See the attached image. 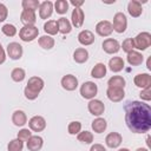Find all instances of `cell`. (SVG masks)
<instances>
[{
  "label": "cell",
  "instance_id": "1",
  "mask_svg": "<svg viewBox=\"0 0 151 151\" xmlns=\"http://www.w3.org/2000/svg\"><path fill=\"white\" fill-rule=\"evenodd\" d=\"M125 123L130 131L145 133L151 129V107L143 101H129L125 107Z\"/></svg>",
  "mask_w": 151,
  "mask_h": 151
},
{
  "label": "cell",
  "instance_id": "2",
  "mask_svg": "<svg viewBox=\"0 0 151 151\" xmlns=\"http://www.w3.org/2000/svg\"><path fill=\"white\" fill-rule=\"evenodd\" d=\"M44 85H45V83L40 77H37V76L31 77L27 81L25 90H24V94H25L26 99H28V100L37 99L39 93L44 88Z\"/></svg>",
  "mask_w": 151,
  "mask_h": 151
},
{
  "label": "cell",
  "instance_id": "3",
  "mask_svg": "<svg viewBox=\"0 0 151 151\" xmlns=\"http://www.w3.org/2000/svg\"><path fill=\"white\" fill-rule=\"evenodd\" d=\"M38 35H39V29L35 26H24L19 31V38L26 42L33 41L35 38H38Z\"/></svg>",
  "mask_w": 151,
  "mask_h": 151
},
{
  "label": "cell",
  "instance_id": "4",
  "mask_svg": "<svg viewBox=\"0 0 151 151\" xmlns=\"http://www.w3.org/2000/svg\"><path fill=\"white\" fill-rule=\"evenodd\" d=\"M133 42H134V48L139 51H144L151 45V34L149 32H140L136 35Z\"/></svg>",
  "mask_w": 151,
  "mask_h": 151
},
{
  "label": "cell",
  "instance_id": "5",
  "mask_svg": "<svg viewBox=\"0 0 151 151\" xmlns=\"http://www.w3.org/2000/svg\"><path fill=\"white\" fill-rule=\"evenodd\" d=\"M112 24V28L113 31H116L117 33H124L126 31V27H127V19H126V15L122 12H117L113 17V21L111 22Z\"/></svg>",
  "mask_w": 151,
  "mask_h": 151
},
{
  "label": "cell",
  "instance_id": "6",
  "mask_svg": "<svg viewBox=\"0 0 151 151\" xmlns=\"http://www.w3.org/2000/svg\"><path fill=\"white\" fill-rule=\"evenodd\" d=\"M98 93V86L93 81H85L80 86V94L85 99H93Z\"/></svg>",
  "mask_w": 151,
  "mask_h": 151
},
{
  "label": "cell",
  "instance_id": "7",
  "mask_svg": "<svg viewBox=\"0 0 151 151\" xmlns=\"http://www.w3.org/2000/svg\"><path fill=\"white\" fill-rule=\"evenodd\" d=\"M103 46V50L105 53L107 54H114V53H118V51L120 50V44L117 39H113V38H107L103 41L101 44Z\"/></svg>",
  "mask_w": 151,
  "mask_h": 151
},
{
  "label": "cell",
  "instance_id": "8",
  "mask_svg": "<svg viewBox=\"0 0 151 151\" xmlns=\"http://www.w3.org/2000/svg\"><path fill=\"white\" fill-rule=\"evenodd\" d=\"M87 110H88V112H90L91 114L99 117V116H101V114L104 113V111H105V105H104V103H103L101 100H99V99H91V100L88 101V104H87Z\"/></svg>",
  "mask_w": 151,
  "mask_h": 151
},
{
  "label": "cell",
  "instance_id": "9",
  "mask_svg": "<svg viewBox=\"0 0 151 151\" xmlns=\"http://www.w3.org/2000/svg\"><path fill=\"white\" fill-rule=\"evenodd\" d=\"M28 126H29V130L34 132H41L46 127V120L42 116H33L28 120Z\"/></svg>",
  "mask_w": 151,
  "mask_h": 151
},
{
  "label": "cell",
  "instance_id": "10",
  "mask_svg": "<svg viewBox=\"0 0 151 151\" xmlns=\"http://www.w3.org/2000/svg\"><path fill=\"white\" fill-rule=\"evenodd\" d=\"M22 53H24V50H22V46L19 42L13 41V42H9L7 45V54L11 59L19 60L22 57Z\"/></svg>",
  "mask_w": 151,
  "mask_h": 151
},
{
  "label": "cell",
  "instance_id": "11",
  "mask_svg": "<svg viewBox=\"0 0 151 151\" xmlns=\"http://www.w3.org/2000/svg\"><path fill=\"white\" fill-rule=\"evenodd\" d=\"M96 32L100 37H109L113 32L112 24L109 20H101L96 25Z\"/></svg>",
  "mask_w": 151,
  "mask_h": 151
},
{
  "label": "cell",
  "instance_id": "12",
  "mask_svg": "<svg viewBox=\"0 0 151 151\" xmlns=\"http://www.w3.org/2000/svg\"><path fill=\"white\" fill-rule=\"evenodd\" d=\"M60 84L64 90L66 91H74L78 87V79L73 74H66L61 78Z\"/></svg>",
  "mask_w": 151,
  "mask_h": 151
},
{
  "label": "cell",
  "instance_id": "13",
  "mask_svg": "<svg viewBox=\"0 0 151 151\" xmlns=\"http://www.w3.org/2000/svg\"><path fill=\"white\" fill-rule=\"evenodd\" d=\"M106 96H107V98L111 101L118 103V101H120V100L124 99L125 91H124V88H119V87H107Z\"/></svg>",
  "mask_w": 151,
  "mask_h": 151
},
{
  "label": "cell",
  "instance_id": "14",
  "mask_svg": "<svg viewBox=\"0 0 151 151\" xmlns=\"http://www.w3.org/2000/svg\"><path fill=\"white\" fill-rule=\"evenodd\" d=\"M84 20H85L84 11L81 8H74L71 14V25L74 26L76 28H80L84 24Z\"/></svg>",
  "mask_w": 151,
  "mask_h": 151
},
{
  "label": "cell",
  "instance_id": "15",
  "mask_svg": "<svg viewBox=\"0 0 151 151\" xmlns=\"http://www.w3.org/2000/svg\"><path fill=\"white\" fill-rule=\"evenodd\" d=\"M122 142H123V136L119 132H110L105 138V144L111 149L118 147L122 144Z\"/></svg>",
  "mask_w": 151,
  "mask_h": 151
},
{
  "label": "cell",
  "instance_id": "16",
  "mask_svg": "<svg viewBox=\"0 0 151 151\" xmlns=\"http://www.w3.org/2000/svg\"><path fill=\"white\" fill-rule=\"evenodd\" d=\"M39 17H40V19H48L51 15H52V13H53V2L52 1H48V0H46V1H42V2H40V6H39Z\"/></svg>",
  "mask_w": 151,
  "mask_h": 151
},
{
  "label": "cell",
  "instance_id": "17",
  "mask_svg": "<svg viewBox=\"0 0 151 151\" xmlns=\"http://www.w3.org/2000/svg\"><path fill=\"white\" fill-rule=\"evenodd\" d=\"M20 20L24 24V26H34V24L37 21L35 12L29 11V9H22V12L20 14Z\"/></svg>",
  "mask_w": 151,
  "mask_h": 151
},
{
  "label": "cell",
  "instance_id": "18",
  "mask_svg": "<svg viewBox=\"0 0 151 151\" xmlns=\"http://www.w3.org/2000/svg\"><path fill=\"white\" fill-rule=\"evenodd\" d=\"M133 83L137 87H140L143 90L151 86V76L149 73H139L133 78Z\"/></svg>",
  "mask_w": 151,
  "mask_h": 151
},
{
  "label": "cell",
  "instance_id": "19",
  "mask_svg": "<svg viewBox=\"0 0 151 151\" xmlns=\"http://www.w3.org/2000/svg\"><path fill=\"white\" fill-rule=\"evenodd\" d=\"M94 34L88 31V29H83L81 32H79L78 34V41L79 44H81L83 46H88V45H92L94 42Z\"/></svg>",
  "mask_w": 151,
  "mask_h": 151
},
{
  "label": "cell",
  "instance_id": "20",
  "mask_svg": "<svg viewBox=\"0 0 151 151\" xmlns=\"http://www.w3.org/2000/svg\"><path fill=\"white\" fill-rule=\"evenodd\" d=\"M44 145V139L40 136H31L29 139L27 140V150L28 151H39Z\"/></svg>",
  "mask_w": 151,
  "mask_h": 151
},
{
  "label": "cell",
  "instance_id": "21",
  "mask_svg": "<svg viewBox=\"0 0 151 151\" xmlns=\"http://www.w3.org/2000/svg\"><path fill=\"white\" fill-rule=\"evenodd\" d=\"M127 12L131 17L133 18H138L142 15L143 13V7H142V4L137 0H131L129 4H127Z\"/></svg>",
  "mask_w": 151,
  "mask_h": 151
},
{
  "label": "cell",
  "instance_id": "22",
  "mask_svg": "<svg viewBox=\"0 0 151 151\" xmlns=\"http://www.w3.org/2000/svg\"><path fill=\"white\" fill-rule=\"evenodd\" d=\"M12 123L15 126H24L27 123V116L22 110H15L12 114Z\"/></svg>",
  "mask_w": 151,
  "mask_h": 151
},
{
  "label": "cell",
  "instance_id": "23",
  "mask_svg": "<svg viewBox=\"0 0 151 151\" xmlns=\"http://www.w3.org/2000/svg\"><path fill=\"white\" fill-rule=\"evenodd\" d=\"M73 60L78 64H84L88 60V51L84 47H79L73 52Z\"/></svg>",
  "mask_w": 151,
  "mask_h": 151
},
{
  "label": "cell",
  "instance_id": "24",
  "mask_svg": "<svg viewBox=\"0 0 151 151\" xmlns=\"http://www.w3.org/2000/svg\"><path fill=\"white\" fill-rule=\"evenodd\" d=\"M126 60L127 63L131 65V66H138L143 63L144 60V57L140 52L138 51H131L130 53H127V57H126Z\"/></svg>",
  "mask_w": 151,
  "mask_h": 151
},
{
  "label": "cell",
  "instance_id": "25",
  "mask_svg": "<svg viewBox=\"0 0 151 151\" xmlns=\"http://www.w3.org/2000/svg\"><path fill=\"white\" fill-rule=\"evenodd\" d=\"M124 66H125V63H124L123 58H120V57H113L109 60V67L114 73L120 72L124 68Z\"/></svg>",
  "mask_w": 151,
  "mask_h": 151
},
{
  "label": "cell",
  "instance_id": "26",
  "mask_svg": "<svg viewBox=\"0 0 151 151\" xmlns=\"http://www.w3.org/2000/svg\"><path fill=\"white\" fill-rule=\"evenodd\" d=\"M106 72H107V70H106L105 64L98 63V64H96V65L93 66V68L91 70V77H93V78H96V79H100V78L105 77Z\"/></svg>",
  "mask_w": 151,
  "mask_h": 151
},
{
  "label": "cell",
  "instance_id": "27",
  "mask_svg": "<svg viewBox=\"0 0 151 151\" xmlns=\"http://www.w3.org/2000/svg\"><path fill=\"white\" fill-rule=\"evenodd\" d=\"M57 22H58V29H59V32H60L61 34H68V33L71 32L72 25H71V22H70L68 19L61 17V18H59V19L57 20Z\"/></svg>",
  "mask_w": 151,
  "mask_h": 151
},
{
  "label": "cell",
  "instance_id": "28",
  "mask_svg": "<svg viewBox=\"0 0 151 151\" xmlns=\"http://www.w3.org/2000/svg\"><path fill=\"white\" fill-rule=\"evenodd\" d=\"M91 126H92V130L96 133H103L106 130V127H107V123H106V120L104 118L98 117V118H96L92 122V125Z\"/></svg>",
  "mask_w": 151,
  "mask_h": 151
},
{
  "label": "cell",
  "instance_id": "29",
  "mask_svg": "<svg viewBox=\"0 0 151 151\" xmlns=\"http://www.w3.org/2000/svg\"><path fill=\"white\" fill-rule=\"evenodd\" d=\"M38 44H39V46L42 47L44 50H51V48L54 47L55 41H54V39H53L51 35L45 34V35H42V37H40V38L38 39Z\"/></svg>",
  "mask_w": 151,
  "mask_h": 151
},
{
  "label": "cell",
  "instance_id": "30",
  "mask_svg": "<svg viewBox=\"0 0 151 151\" xmlns=\"http://www.w3.org/2000/svg\"><path fill=\"white\" fill-rule=\"evenodd\" d=\"M44 31L47 35H55L59 32L57 20H48L47 22H45L44 24Z\"/></svg>",
  "mask_w": 151,
  "mask_h": 151
},
{
  "label": "cell",
  "instance_id": "31",
  "mask_svg": "<svg viewBox=\"0 0 151 151\" xmlns=\"http://www.w3.org/2000/svg\"><path fill=\"white\" fill-rule=\"evenodd\" d=\"M125 79L122 76H113L109 79L107 81V86L109 87H119V88H124L125 87Z\"/></svg>",
  "mask_w": 151,
  "mask_h": 151
},
{
  "label": "cell",
  "instance_id": "32",
  "mask_svg": "<svg viewBox=\"0 0 151 151\" xmlns=\"http://www.w3.org/2000/svg\"><path fill=\"white\" fill-rule=\"evenodd\" d=\"M25 77H26V72H25V70L21 68V67H15V68H13L12 72H11V78H12V80L15 81V83L22 81V80L25 79Z\"/></svg>",
  "mask_w": 151,
  "mask_h": 151
},
{
  "label": "cell",
  "instance_id": "33",
  "mask_svg": "<svg viewBox=\"0 0 151 151\" xmlns=\"http://www.w3.org/2000/svg\"><path fill=\"white\" fill-rule=\"evenodd\" d=\"M53 8L58 14H65L68 11V2L66 0H57L53 4Z\"/></svg>",
  "mask_w": 151,
  "mask_h": 151
},
{
  "label": "cell",
  "instance_id": "34",
  "mask_svg": "<svg viewBox=\"0 0 151 151\" xmlns=\"http://www.w3.org/2000/svg\"><path fill=\"white\" fill-rule=\"evenodd\" d=\"M77 139L85 144H91L93 142V134L90 131H80L77 134Z\"/></svg>",
  "mask_w": 151,
  "mask_h": 151
},
{
  "label": "cell",
  "instance_id": "35",
  "mask_svg": "<svg viewBox=\"0 0 151 151\" xmlns=\"http://www.w3.org/2000/svg\"><path fill=\"white\" fill-rule=\"evenodd\" d=\"M22 149H24V142L18 138L12 139L7 145L8 151H22Z\"/></svg>",
  "mask_w": 151,
  "mask_h": 151
},
{
  "label": "cell",
  "instance_id": "36",
  "mask_svg": "<svg viewBox=\"0 0 151 151\" xmlns=\"http://www.w3.org/2000/svg\"><path fill=\"white\" fill-rule=\"evenodd\" d=\"M21 6L24 9H29V11H37L40 6V2L38 0H22Z\"/></svg>",
  "mask_w": 151,
  "mask_h": 151
},
{
  "label": "cell",
  "instance_id": "37",
  "mask_svg": "<svg viewBox=\"0 0 151 151\" xmlns=\"http://www.w3.org/2000/svg\"><path fill=\"white\" fill-rule=\"evenodd\" d=\"M1 32L6 35V37H14L17 34V27L12 24H5L1 28Z\"/></svg>",
  "mask_w": 151,
  "mask_h": 151
},
{
  "label": "cell",
  "instance_id": "38",
  "mask_svg": "<svg viewBox=\"0 0 151 151\" xmlns=\"http://www.w3.org/2000/svg\"><path fill=\"white\" fill-rule=\"evenodd\" d=\"M81 131V123L80 122H71L67 126V132L70 134H78Z\"/></svg>",
  "mask_w": 151,
  "mask_h": 151
},
{
  "label": "cell",
  "instance_id": "39",
  "mask_svg": "<svg viewBox=\"0 0 151 151\" xmlns=\"http://www.w3.org/2000/svg\"><path fill=\"white\" fill-rule=\"evenodd\" d=\"M120 47L123 48L124 52L126 53H130L131 51H134V42H133V39L132 38H126L123 44L120 45Z\"/></svg>",
  "mask_w": 151,
  "mask_h": 151
},
{
  "label": "cell",
  "instance_id": "40",
  "mask_svg": "<svg viewBox=\"0 0 151 151\" xmlns=\"http://www.w3.org/2000/svg\"><path fill=\"white\" fill-rule=\"evenodd\" d=\"M31 136H32V132H31L29 129H21V130L18 132L17 138L20 139V140H22V142H27Z\"/></svg>",
  "mask_w": 151,
  "mask_h": 151
},
{
  "label": "cell",
  "instance_id": "41",
  "mask_svg": "<svg viewBox=\"0 0 151 151\" xmlns=\"http://www.w3.org/2000/svg\"><path fill=\"white\" fill-rule=\"evenodd\" d=\"M139 97H140V99H143L145 101H150L151 100V86L143 88L139 93Z\"/></svg>",
  "mask_w": 151,
  "mask_h": 151
},
{
  "label": "cell",
  "instance_id": "42",
  "mask_svg": "<svg viewBox=\"0 0 151 151\" xmlns=\"http://www.w3.org/2000/svg\"><path fill=\"white\" fill-rule=\"evenodd\" d=\"M7 15H8V9H7V7H6L4 4L0 2V22L5 21V20L7 19Z\"/></svg>",
  "mask_w": 151,
  "mask_h": 151
},
{
  "label": "cell",
  "instance_id": "43",
  "mask_svg": "<svg viewBox=\"0 0 151 151\" xmlns=\"http://www.w3.org/2000/svg\"><path fill=\"white\" fill-rule=\"evenodd\" d=\"M90 151H106V149L104 147V145L97 143V144H93V145L91 146Z\"/></svg>",
  "mask_w": 151,
  "mask_h": 151
},
{
  "label": "cell",
  "instance_id": "44",
  "mask_svg": "<svg viewBox=\"0 0 151 151\" xmlns=\"http://www.w3.org/2000/svg\"><path fill=\"white\" fill-rule=\"evenodd\" d=\"M6 60V52L4 50V47L1 46V42H0V65L4 64Z\"/></svg>",
  "mask_w": 151,
  "mask_h": 151
},
{
  "label": "cell",
  "instance_id": "45",
  "mask_svg": "<svg viewBox=\"0 0 151 151\" xmlns=\"http://www.w3.org/2000/svg\"><path fill=\"white\" fill-rule=\"evenodd\" d=\"M71 5H73L74 8H80V6L84 5V0H71Z\"/></svg>",
  "mask_w": 151,
  "mask_h": 151
},
{
  "label": "cell",
  "instance_id": "46",
  "mask_svg": "<svg viewBox=\"0 0 151 151\" xmlns=\"http://www.w3.org/2000/svg\"><path fill=\"white\" fill-rule=\"evenodd\" d=\"M136 151H149V149H145V147H138Z\"/></svg>",
  "mask_w": 151,
  "mask_h": 151
},
{
  "label": "cell",
  "instance_id": "47",
  "mask_svg": "<svg viewBox=\"0 0 151 151\" xmlns=\"http://www.w3.org/2000/svg\"><path fill=\"white\" fill-rule=\"evenodd\" d=\"M146 66H147V70H151V66H150V58L147 59V63H146Z\"/></svg>",
  "mask_w": 151,
  "mask_h": 151
},
{
  "label": "cell",
  "instance_id": "48",
  "mask_svg": "<svg viewBox=\"0 0 151 151\" xmlns=\"http://www.w3.org/2000/svg\"><path fill=\"white\" fill-rule=\"evenodd\" d=\"M118 151H130L129 149H126V147H123V149H119Z\"/></svg>",
  "mask_w": 151,
  "mask_h": 151
}]
</instances>
